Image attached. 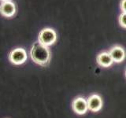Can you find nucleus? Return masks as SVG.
<instances>
[{"label":"nucleus","instance_id":"1","mask_svg":"<svg viewBox=\"0 0 126 118\" xmlns=\"http://www.w3.org/2000/svg\"><path fill=\"white\" fill-rule=\"evenodd\" d=\"M30 55L34 62L42 66L49 64L50 59V53L47 46L41 44L39 42L35 43L30 51Z\"/></svg>","mask_w":126,"mask_h":118},{"label":"nucleus","instance_id":"2","mask_svg":"<svg viewBox=\"0 0 126 118\" xmlns=\"http://www.w3.org/2000/svg\"><path fill=\"white\" fill-rule=\"evenodd\" d=\"M57 39L56 32L51 29H43L39 35V42L41 44L48 46L54 44Z\"/></svg>","mask_w":126,"mask_h":118},{"label":"nucleus","instance_id":"3","mask_svg":"<svg viewBox=\"0 0 126 118\" xmlns=\"http://www.w3.org/2000/svg\"><path fill=\"white\" fill-rule=\"evenodd\" d=\"M10 61L14 65H21L27 60L26 51L22 48H17L12 50L9 55Z\"/></svg>","mask_w":126,"mask_h":118},{"label":"nucleus","instance_id":"4","mask_svg":"<svg viewBox=\"0 0 126 118\" xmlns=\"http://www.w3.org/2000/svg\"><path fill=\"white\" fill-rule=\"evenodd\" d=\"M72 107L73 111L79 114V115H83L86 113L87 110L88 109V102H87L84 98L78 97L76 99H74L72 103Z\"/></svg>","mask_w":126,"mask_h":118},{"label":"nucleus","instance_id":"5","mask_svg":"<svg viewBox=\"0 0 126 118\" xmlns=\"http://www.w3.org/2000/svg\"><path fill=\"white\" fill-rule=\"evenodd\" d=\"M88 107L92 112H98L102 107V100L98 94H92L88 99Z\"/></svg>","mask_w":126,"mask_h":118},{"label":"nucleus","instance_id":"6","mask_svg":"<svg viewBox=\"0 0 126 118\" xmlns=\"http://www.w3.org/2000/svg\"><path fill=\"white\" fill-rule=\"evenodd\" d=\"M16 12V7L14 2L10 1L4 2L0 5V14L4 17H11Z\"/></svg>","mask_w":126,"mask_h":118},{"label":"nucleus","instance_id":"7","mask_svg":"<svg viewBox=\"0 0 126 118\" xmlns=\"http://www.w3.org/2000/svg\"><path fill=\"white\" fill-rule=\"evenodd\" d=\"M110 56H111L113 61L117 63L121 62L125 59V52L124 49L119 46H113V48L110 50Z\"/></svg>","mask_w":126,"mask_h":118},{"label":"nucleus","instance_id":"8","mask_svg":"<svg viewBox=\"0 0 126 118\" xmlns=\"http://www.w3.org/2000/svg\"><path fill=\"white\" fill-rule=\"evenodd\" d=\"M113 62V59L110 56V53L103 52L98 55L97 57V63L102 67H109L112 65Z\"/></svg>","mask_w":126,"mask_h":118},{"label":"nucleus","instance_id":"9","mask_svg":"<svg viewBox=\"0 0 126 118\" xmlns=\"http://www.w3.org/2000/svg\"><path fill=\"white\" fill-rule=\"evenodd\" d=\"M119 23L121 27L126 28V13H122L119 17Z\"/></svg>","mask_w":126,"mask_h":118},{"label":"nucleus","instance_id":"10","mask_svg":"<svg viewBox=\"0 0 126 118\" xmlns=\"http://www.w3.org/2000/svg\"><path fill=\"white\" fill-rule=\"evenodd\" d=\"M121 8L123 13H126V0H122L121 2Z\"/></svg>","mask_w":126,"mask_h":118},{"label":"nucleus","instance_id":"11","mask_svg":"<svg viewBox=\"0 0 126 118\" xmlns=\"http://www.w3.org/2000/svg\"><path fill=\"white\" fill-rule=\"evenodd\" d=\"M0 1H2V2H8V1H10V0H0Z\"/></svg>","mask_w":126,"mask_h":118},{"label":"nucleus","instance_id":"12","mask_svg":"<svg viewBox=\"0 0 126 118\" xmlns=\"http://www.w3.org/2000/svg\"><path fill=\"white\" fill-rule=\"evenodd\" d=\"M125 76H126V72H125Z\"/></svg>","mask_w":126,"mask_h":118}]
</instances>
